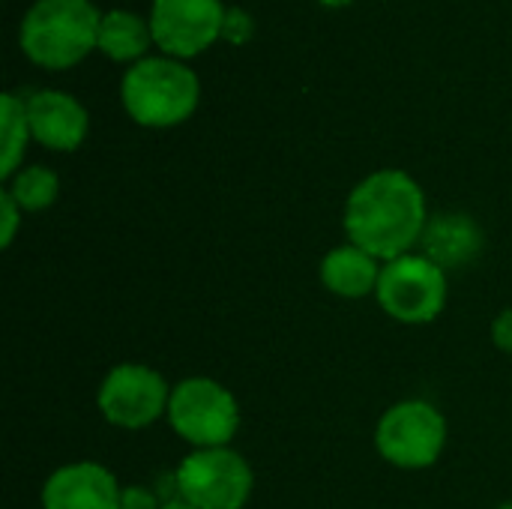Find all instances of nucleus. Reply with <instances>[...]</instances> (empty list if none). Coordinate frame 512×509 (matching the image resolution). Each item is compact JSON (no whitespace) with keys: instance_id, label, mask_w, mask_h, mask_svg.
<instances>
[{"instance_id":"7ed1b4c3","label":"nucleus","mask_w":512,"mask_h":509,"mask_svg":"<svg viewBox=\"0 0 512 509\" xmlns=\"http://www.w3.org/2000/svg\"><path fill=\"white\" fill-rule=\"evenodd\" d=\"M201 99V81L186 60L165 54L144 57L123 72L120 102L144 129H171L186 123Z\"/></svg>"},{"instance_id":"6e6552de","label":"nucleus","mask_w":512,"mask_h":509,"mask_svg":"<svg viewBox=\"0 0 512 509\" xmlns=\"http://www.w3.org/2000/svg\"><path fill=\"white\" fill-rule=\"evenodd\" d=\"M168 402H171L168 381L144 363L114 366L96 393V405L102 417L111 426L129 432L153 426L162 414H168Z\"/></svg>"},{"instance_id":"a211bd4d","label":"nucleus","mask_w":512,"mask_h":509,"mask_svg":"<svg viewBox=\"0 0 512 509\" xmlns=\"http://www.w3.org/2000/svg\"><path fill=\"white\" fill-rule=\"evenodd\" d=\"M0 210H3V237H0V246H3V249H9V246H12V240H15V231H18V225H21L24 210L15 204V198H12L6 189L0 192Z\"/></svg>"},{"instance_id":"aec40b11","label":"nucleus","mask_w":512,"mask_h":509,"mask_svg":"<svg viewBox=\"0 0 512 509\" xmlns=\"http://www.w3.org/2000/svg\"><path fill=\"white\" fill-rule=\"evenodd\" d=\"M492 342L504 354H512V309H504L492 324Z\"/></svg>"},{"instance_id":"4be33fe9","label":"nucleus","mask_w":512,"mask_h":509,"mask_svg":"<svg viewBox=\"0 0 512 509\" xmlns=\"http://www.w3.org/2000/svg\"><path fill=\"white\" fill-rule=\"evenodd\" d=\"M321 6H327V9H345V6H351L354 0H318Z\"/></svg>"},{"instance_id":"f3484780","label":"nucleus","mask_w":512,"mask_h":509,"mask_svg":"<svg viewBox=\"0 0 512 509\" xmlns=\"http://www.w3.org/2000/svg\"><path fill=\"white\" fill-rule=\"evenodd\" d=\"M252 36H255V18H252V12L249 9H240V6H231L225 12L222 39L228 45H246Z\"/></svg>"},{"instance_id":"dca6fc26","label":"nucleus","mask_w":512,"mask_h":509,"mask_svg":"<svg viewBox=\"0 0 512 509\" xmlns=\"http://www.w3.org/2000/svg\"><path fill=\"white\" fill-rule=\"evenodd\" d=\"M6 192L15 198V204L24 213H39L48 210L57 195H60V180L51 168L45 165H27L18 168L9 180H6Z\"/></svg>"},{"instance_id":"0eeeda50","label":"nucleus","mask_w":512,"mask_h":509,"mask_svg":"<svg viewBox=\"0 0 512 509\" xmlns=\"http://www.w3.org/2000/svg\"><path fill=\"white\" fill-rule=\"evenodd\" d=\"M252 468L231 447L195 450L174 471L177 498L198 509H243L252 498Z\"/></svg>"},{"instance_id":"6ab92c4d","label":"nucleus","mask_w":512,"mask_h":509,"mask_svg":"<svg viewBox=\"0 0 512 509\" xmlns=\"http://www.w3.org/2000/svg\"><path fill=\"white\" fill-rule=\"evenodd\" d=\"M120 509H162L159 498L144 486H126L120 495Z\"/></svg>"},{"instance_id":"f03ea898","label":"nucleus","mask_w":512,"mask_h":509,"mask_svg":"<svg viewBox=\"0 0 512 509\" xmlns=\"http://www.w3.org/2000/svg\"><path fill=\"white\" fill-rule=\"evenodd\" d=\"M99 21L93 0H36L18 24V48L33 66L63 72L96 51Z\"/></svg>"},{"instance_id":"f257e3e1","label":"nucleus","mask_w":512,"mask_h":509,"mask_svg":"<svg viewBox=\"0 0 512 509\" xmlns=\"http://www.w3.org/2000/svg\"><path fill=\"white\" fill-rule=\"evenodd\" d=\"M429 225V207L420 183L399 168L372 171L345 201V234L378 261L408 255Z\"/></svg>"},{"instance_id":"423d86ee","label":"nucleus","mask_w":512,"mask_h":509,"mask_svg":"<svg viewBox=\"0 0 512 509\" xmlns=\"http://www.w3.org/2000/svg\"><path fill=\"white\" fill-rule=\"evenodd\" d=\"M375 300L399 324H432L447 306V270L408 252L381 267Z\"/></svg>"},{"instance_id":"39448f33","label":"nucleus","mask_w":512,"mask_h":509,"mask_svg":"<svg viewBox=\"0 0 512 509\" xmlns=\"http://www.w3.org/2000/svg\"><path fill=\"white\" fill-rule=\"evenodd\" d=\"M447 444L444 414L423 399L396 402L375 429V450L384 462L402 471L432 468Z\"/></svg>"},{"instance_id":"5701e85b","label":"nucleus","mask_w":512,"mask_h":509,"mask_svg":"<svg viewBox=\"0 0 512 509\" xmlns=\"http://www.w3.org/2000/svg\"><path fill=\"white\" fill-rule=\"evenodd\" d=\"M498 509H512V501H510V504H501V507H498Z\"/></svg>"},{"instance_id":"9d476101","label":"nucleus","mask_w":512,"mask_h":509,"mask_svg":"<svg viewBox=\"0 0 512 509\" xmlns=\"http://www.w3.org/2000/svg\"><path fill=\"white\" fill-rule=\"evenodd\" d=\"M24 105H27L30 135L36 144L57 153H72L84 144L90 129V114L72 93L36 90L24 99Z\"/></svg>"},{"instance_id":"9b49d317","label":"nucleus","mask_w":512,"mask_h":509,"mask_svg":"<svg viewBox=\"0 0 512 509\" xmlns=\"http://www.w3.org/2000/svg\"><path fill=\"white\" fill-rule=\"evenodd\" d=\"M117 477L96 462L57 468L42 486V509H120Z\"/></svg>"},{"instance_id":"ddd939ff","label":"nucleus","mask_w":512,"mask_h":509,"mask_svg":"<svg viewBox=\"0 0 512 509\" xmlns=\"http://www.w3.org/2000/svg\"><path fill=\"white\" fill-rule=\"evenodd\" d=\"M381 261L363 252L354 243L336 246L321 261V282L330 294L345 300H363L378 291L381 279Z\"/></svg>"},{"instance_id":"412c9836","label":"nucleus","mask_w":512,"mask_h":509,"mask_svg":"<svg viewBox=\"0 0 512 509\" xmlns=\"http://www.w3.org/2000/svg\"><path fill=\"white\" fill-rule=\"evenodd\" d=\"M162 509H198V507H192L189 501H183V498H171V501H165L162 504Z\"/></svg>"},{"instance_id":"1a4fd4ad","label":"nucleus","mask_w":512,"mask_h":509,"mask_svg":"<svg viewBox=\"0 0 512 509\" xmlns=\"http://www.w3.org/2000/svg\"><path fill=\"white\" fill-rule=\"evenodd\" d=\"M225 12L222 0H153V45L165 57L192 60L222 39Z\"/></svg>"},{"instance_id":"20e7f679","label":"nucleus","mask_w":512,"mask_h":509,"mask_svg":"<svg viewBox=\"0 0 512 509\" xmlns=\"http://www.w3.org/2000/svg\"><path fill=\"white\" fill-rule=\"evenodd\" d=\"M168 423L195 450L228 447L240 429V402L213 378H186L171 387Z\"/></svg>"},{"instance_id":"f8f14e48","label":"nucleus","mask_w":512,"mask_h":509,"mask_svg":"<svg viewBox=\"0 0 512 509\" xmlns=\"http://www.w3.org/2000/svg\"><path fill=\"white\" fill-rule=\"evenodd\" d=\"M420 246L444 270L468 267L483 252V228L468 213H441L429 219Z\"/></svg>"},{"instance_id":"2eb2a0df","label":"nucleus","mask_w":512,"mask_h":509,"mask_svg":"<svg viewBox=\"0 0 512 509\" xmlns=\"http://www.w3.org/2000/svg\"><path fill=\"white\" fill-rule=\"evenodd\" d=\"M0 117H3V156H0V177L9 180L18 168H24V150L30 135L27 123V105L15 93H3L0 99Z\"/></svg>"},{"instance_id":"4468645a","label":"nucleus","mask_w":512,"mask_h":509,"mask_svg":"<svg viewBox=\"0 0 512 509\" xmlns=\"http://www.w3.org/2000/svg\"><path fill=\"white\" fill-rule=\"evenodd\" d=\"M153 45V30H150V18H144L141 12L132 9H111L102 12L99 21V42L96 51H102L108 60L114 63H138L144 57H150Z\"/></svg>"}]
</instances>
